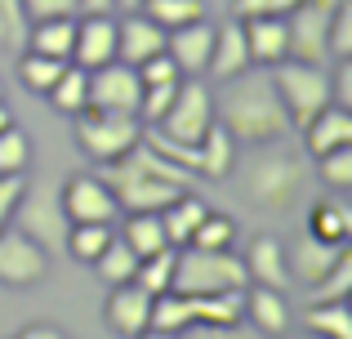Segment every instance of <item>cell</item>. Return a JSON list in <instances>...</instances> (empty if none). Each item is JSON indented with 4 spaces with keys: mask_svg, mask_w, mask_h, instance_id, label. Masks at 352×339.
Segmentation results:
<instances>
[{
    "mask_svg": "<svg viewBox=\"0 0 352 339\" xmlns=\"http://www.w3.org/2000/svg\"><path fill=\"white\" fill-rule=\"evenodd\" d=\"M206 210H210V206L197 197V192H188V188H183L179 197H174L170 206L161 210L165 241H170V245H188V241H192V232H197V223L206 219Z\"/></svg>",
    "mask_w": 352,
    "mask_h": 339,
    "instance_id": "cb8c5ba5",
    "label": "cell"
},
{
    "mask_svg": "<svg viewBox=\"0 0 352 339\" xmlns=\"http://www.w3.org/2000/svg\"><path fill=\"white\" fill-rule=\"evenodd\" d=\"M210 45H214V23L197 18V23H183L174 32H165V54L174 58V67L183 76H201L210 63Z\"/></svg>",
    "mask_w": 352,
    "mask_h": 339,
    "instance_id": "ac0fdd59",
    "label": "cell"
},
{
    "mask_svg": "<svg viewBox=\"0 0 352 339\" xmlns=\"http://www.w3.org/2000/svg\"><path fill=\"white\" fill-rule=\"evenodd\" d=\"M120 241L129 245V250L138 254V259H147V254L165 250V228H161V215H120Z\"/></svg>",
    "mask_w": 352,
    "mask_h": 339,
    "instance_id": "f1b7e54d",
    "label": "cell"
},
{
    "mask_svg": "<svg viewBox=\"0 0 352 339\" xmlns=\"http://www.w3.org/2000/svg\"><path fill=\"white\" fill-rule=\"evenodd\" d=\"M9 125H14V112H9V107L0 103V130H9Z\"/></svg>",
    "mask_w": 352,
    "mask_h": 339,
    "instance_id": "f5cc1de1",
    "label": "cell"
},
{
    "mask_svg": "<svg viewBox=\"0 0 352 339\" xmlns=\"http://www.w3.org/2000/svg\"><path fill=\"white\" fill-rule=\"evenodd\" d=\"M335 9V0H303L285 14V58L308 63V67H326V18Z\"/></svg>",
    "mask_w": 352,
    "mask_h": 339,
    "instance_id": "9c48e42d",
    "label": "cell"
},
{
    "mask_svg": "<svg viewBox=\"0 0 352 339\" xmlns=\"http://www.w3.org/2000/svg\"><path fill=\"white\" fill-rule=\"evenodd\" d=\"M23 174H0V232L14 223V210H18V197H23Z\"/></svg>",
    "mask_w": 352,
    "mask_h": 339,
    "instance_id": "ee69618b",
    "label": "cell"
},
{
    "mask_svg": "<svg viewBox=\"0 0 352 339\" xmlns=\"http://www.w3.org/2000/svg\"><path fill=\"white\" fill-rule=\"evenodd\" d=\"M258 14H267V0H232V18H258Z\"/></svg>",
    "mask_w": 352,
    "mask_h": 339,
    "instance_id": "7dc6e473",
    "label": "cell"
},
{
    "mask_svg": "<svg viewBox=\"0 0 352 339\" xmlns=\"http://www.w3.org/2000/svg\"><path fill=\"white\" fill-rule=\"evenodd\" d=\"M236 161H241V148L232 143V134L214 121L210 134L197 143V166H192V174H206V179H232Z\"/></svg>",
    "mask_w": 352,
    "mask_h": 339,
    "instance_id": "603a6c76",
    "label": "cell"
},
{
    "mask_svg": "<svg viewBox=\"0 0 352 339\" xmlns=\"http://www.w3.org/2000/svg\"><path fill=\"white\" fill-rule=\"evenodd\" d=\"M241 263H245V277L254 281V286H272V290H285V286H290V272H285V241L276 232L250 237Z\"/></svg>",
    "mask_w": 352,
    "mask_h": 339,
    "instance_id": "d6986e66",
    "label": "cell"
},
{
    "mask_svg": "<svg viewBox=\"0 0 352 339\" xmlns=\"http://www.w3.org/2000/svg\"><path fill=\"white\" fill-rule=\"evenodd\" d=\"M138 5H143V0H112V9H120V14H134Z\"/></svg>",
    "mask_w": 352,
    "mask_h": 339,
    "instance_id": "f907efd6",
    "label": "cell"
},
{
    "mask_svg": "<svg viewBox=\"0 0 352 339\" xmlns=\"http://www.w3.org/2000/svg\"><path fill=\"white\" fill-rule=\"evenodd\" d=\"M294 5H303V0H267V14H281V18H285Z\"/></svg>",
    "mask_w": 352,
    "mask_h": 339,
    "instance_id": "681fc988",
    "label": "cell"
},
{
    "mask_svg": "<svg viewBox=\"0 0 352 339\" xmlns=\"http://www.w3.org/2000/svg\"><path fill=\"white\" fill-rule=\"evenodd\" d=\"M236 192L250 201L254 210L267 215H290L294 206L308 192V157L281 143H263V148H250L245 166L236 161Z\"/></svg>",
    "mask_w": 352,
    "mask_h": 339,
    "instance_id": "3957f363",
    "label": "cell"
},
{
    "mask_svg": "<svg viewBox=\"0 0 352 339\" xmlns=\"http://www.w3.org/2000/svg\"><path fill=\"white\" fill-rule=\"evenodd\" d=\"M241 308H245L250 326L263 339H281L285 331H294V313H290V304H285V290L254 286V281H250V286L241 290Z\"/></svg>",
    "mask_w": 352,
    "mask_h": 339,
    "instance_id": "2e32d148",
    "label": "cell"
},
{
    "mask_svg": "<svg viewBox=\"0 0 352 339\" xmlns=\"http://www.w3.org/2000/svg\"><path fill=\"white\" fill-rule=\"evenodd\" d=\"M23 45H27L23 0H0V50H23Z\"/></svg>",
    "mask_w": 352,
    "mask_h": 339,
    "instance_id": "ab89813d",
    "label": "cell"
},
{
    "mask_svg": "<svg viewBox=\"0 0 352 339\" xmlns=\"http://www.w3.org/2000/svg\"><path fill=\"white\" fill-rule=\"evenodd\" d=\"M14 339H67V335H63V326H54V322H27Z\"/></svg>",
    "mask_w": 352,
    "mask_h": 339,
    "instance_id": "bcb514c9",
    "label": "cell"
},
{
    "mask_svg": "<svg viewBox=\"0 0 352 339\" xmlns=\"http://www.w3.org/2000/svg\"><path fill=\"white\" fill-rule=\"evenodd\" d=\"M326 54L330 58H352V0H335L326 18Z\"/></svg>",
    "mask_w": 352,
    "mask_h": 339,
    "instance_id": "8d00e7d4",
    "label": "cell"
},
{
    "mask_svg": "<svg viewBox=\"0 0 352 339\" xmlns=\"http://www.w3.org/2000/svg\"><path fill=\"white\" fill-rule=\"evenodd\" d=\"M210 125H214V94H210L197 76H183L170 112H165L152 130H161L165 139L183 143V148H197V143L210 134Z\"/></svg>",
    "mask_w": 352,
    "mask_h": 339,
    "instance_id": "ba28073f",
    "label": "cell"
},
{
    "mask_svg": "<svg viewBox=\"0 0 352 339\" xmlns=\"http://www.w3.org/2000/svg\"><path fill=\"white\" fill-rule=\"evenodd\" d=\"M138 98H143V80L129 63H103L89 72V107L98 112H120V116H138Z\"/></svg>",
    "mask_w": 352,
    "mask_h": 339,
    "instance_id": "7c38bea8",
    "label": "cell"
},
{
    "mask_svg": "<svg viewBox=\"0 0 352 339\" xmlns=\"http://www.w3.org/2000/svg\"><path fill=\"white\" fill-rule=\"evenodd\" d=\"M174 254H179V245H165V250L138 259L134 286H143L147 295H165V290H170V281H174Z\"/></svg>",
    "mask_w": 352,
    "mask_h": 339,
    "instance_id": "d6a6232c",
    "label": "cell"
},
{
    "mask_svg": "<svg viewBox=\"0 0 352 339\" xmlns=\"http://www.w3.org/2000/svg\"><path fill=\"white\" fill-rule=\"evenodd\" d=\"M72 41H76V18H41V23H27L23 50H36V54L72 63Z\"/></svg>",
    "mask_w": 352,
    "mask_h": 339,
    "instance_id": "d4e9b609",
    "label": "cell"
},
{
    "mask_svg": "<svg viewBox=\"0 0 352 339\" xmlns=\"http://www.w3.org/2000/svg\"><path fill=\"white\" fill-rule=\"evenodd\" d=\"M89 268L98 272V277L107 281V286H125V281H134V268H138V254L129 250L120 237H112V241L103 245V254H98Z\"/></svg>",
    "mask_w": 352,
    "mask_h": 339,
    "instance_id": "4dcf8cb0",
    "label": "cell"
},
{
    "mask_svg": "<svg viewBox=\"0 0 352 339\" xmlns=\"http://www.w3.org/2000/svg\"><path fill=\"white\" fill-rule=\"evenodd\" d=\"M67 63L50 58V54H36V50H18V80H23L32 94H50V85L63 76Z\"/></svg>",
    "mask_w": 352,
    "mask_h": 339,
    "instance_id": "f546056e",
    "label": "cell"
},
{
    "mask_svg": "<svg viewBox=\"0 0 352 339\" xmlns=\"http://www.w3.org/2000/svg\"><path fill=\"white\" fill-rule=\"evenodd\" d=\"M232 241H236L232 215H223V210H206V219L197 223V232H192L188 245H201V250H232Z\"/></svg>",
    "mask_w": 352,
    "mask_h": 339,
    "instance_id": "e575fe53",
    "label": "cell"
},
{
    "mask_svg": "<svg viewBox=\"0 0 352 339\" xmlns=\"http://www.w3.org/2000/svg\"><path fill=\"white\" fill-rule=\"evenodd\" d=\"M348 250H352L348 241L335 245V241H321V237H312V232H299L294 241H285V272H290V281H299V286L308 290V286H317Z\"/></svg>",
    "mask_w": 352,
    "mask_h": 339,
    "instance_id": "4fadbf2b",
    "label": "cell"
},
{
    "mask_svg": "<svg viewBox=\"0 0 352 339\" xmlns=\"http://www.w3.org/2000/svg\"><path fill=\"white\" fill-rule=\"evenodd\" d=\"M112 237H116L112 223H72L67 228V254L76 263H94Z\"/></svg>",
    "mask_w": 352,
    "mask_h": 339,
    "instance_id": "1f68e13d",
    "label": "cell"
},
{
    "mask_svg": "<svg viewBox=\"0 0 352 339\" xmlns=\"http://www.w3.org/2000/svg\"><path fill=\"white\" fill-rule=\"evenodd\" d=\"M98 179L112 188L120 215H161L183 192V183H188L192 174L183 166H174V161H165L156 148H147V143L138 139L125 157L98 166Z\"/></svg>",
    "mask_w": 352,
    "mask_h": 339,
    "instance_id": "7a4b0ae2",
    "label": "cell"
},
{
    "mask_svg": "<svg viewBox=\"0 0 352 339\" xmlns=\"http://www.w3.org/2000/svg\"><path fill=\"white\" fill-rule=\"evenodd\" d=\"M143 9L147 18H152L156 27H165V32H174V27H183V23H197V18H206V5L201 0H143Z\"/></svg>",
    "mask_w": 352,
    "mask_h": 339,
    "instance_id": "836d02e7",
    "label": "cell"
},
{
    "mask_svg": "<svg viewBox=\"0 0 352 339\" xmlns=\"http://www.w3.org/2000/svg\"><path fill=\"white\" fill-rule=\"evenodd\" d=\"M76 125V143L94 166H107V161L125 157L138 139H143V121L138 116H120V112H98V107H85V112L72 116Z\"/></svg>",
    "mask_w": 352,
    "mask_h": 339,
    "instance_id": "5b68a950",
    "label": "cell"
},
{
    "mask_svg": "<svg viewBox=\"0 0 352 339\" xmlns=\"http://www.w3.org/2000/svg\"><path fill=\"white\" fill-rule=\"evenodd\" d=\"M272 85H276V94H281V107H285V116H290L294 130H303V125L330 103L326 67H308V63H290L285 58V63L272 67Z\"/></svg>",
    "mask_w": 352,
    "mask_h": 339,
    "instance_id": "8992f818",
    "label": "cell"
},
{
    "mask_svg": "<svg viewBox=\"0 0 352 339\" xmlns=\"http://www.w3.org/2000/svg\"><path fill=\"white\" fill-rule=\"evenodd\" d=\"M156 54H165V27H156L143 9L116 18V58L120 63L138 67V63L156 58Z\"/></svg>",
    "mask_w": 352,
    "mask_h": 339,
    "instance_id": "e0dca14e",
    "label": "cell"
},
{
    "mask_svg": "<svg viewBox=\"0 0 352 339\" xmlns=\"http://www.w3.org/2000/svg\"><path fill=\"white\" fill-rule=\"evenodd\" d=\"M250 286L245 263L232 250H201V245H179L174 254V281L179 295H241Z\"/></svg>",
    "mask_w": 352,
    "mask_h": 339,
    "instance_id": "277c9868",
    "label": "cell"
},
{
    "mask_svg": "<svg viewBox=\"0 0 352 339\" xmlns=\"http://www.w3.org/2000/svg\"><path fill=\"white\" fill-rule=\"evenodd\" d=\"M0 103H5V85H0Z\"/></svg>",
    "mask_w": 352,
    "mask_h": 339,
    "instance_id": "11a10c76",
    "label": "cell"
},
{
    "mask_svg": "<svg viewBox=\"0 0 352 339\" xmlns=\"http://www.w3.org/2000/svg\"><path fill=\"white\" fill-rule=\"evenodd\" d=\"M50 277V254L32 241L27 232H18L14 223L0 232V286L5 290H32Z\"/></svg>",
    "mask_w": 352,
    "mask_h": 339,
    "instance_id": "8fae6325",
    "label": "cell"
},
{
    "mask_svg": "<svg viewBox=\"0 0 352 339\" xmlns=\"http://www.w3.org/2000/svg\"><path fill=\"white\" fill-rule=\"evenodd\" d=\"M294 326L321 339H352V313L348 299H335V304H303V313L294 317Z\"/></svg>",
    "mask_w": 352,
    "mask_h": 339,
    "instance_id": "4316f807",
    "label": "cell"
},
{
    "mask_svg": "<svg viewBox=\"0 0 352 339\" xmlns=\"http://www.w3.org/2000/svg\"><path fill=\"white\" fill-rule=\"evenodd\" d=\"M179 339H263V335L245 322H232V326H192V331H183Z\"/></svg>",
    "mask_w": 352,
    "mask_h": 339,
    "instance_id": "f6af8a7d",
    "label": "cell"
},
{
    "mask_svg": "<svg viewBox=\"0 0 352 339\" xmlns=\"http://www.w3.org/2000/svg\"><path fill=\"white\" fill-rule=\"evenodd\" d=\"M134 339H179V335H170V331H152V326H147L143 335H134Z\"/></svg>",
    "mask_w": 352,
    "mask_h": 339,
    "instance_id": "816d5d0a",
    "label": "cell"
},
{
    "mask_svg": "<svg viewBox=\"0 0 352 339\" xmlns=\"http://www.w3.org/2000/svg\"><path fill=\"white\" fill-rule=\"evenodd\" d=\"M152 299L143 286H134V281H125V286H112V295H107L103 304V322L112 326L120 339H134L143 335L147 326H152Z\"/></svg>",
    "mask_w": 352,
    "mask_h": 339,
    "instance_id": "9a60e30c",
    "label": "cell"
},
{
    "mask_svg": "<svg viewBox=\"0 0 352 339\" xmlns=\"http://www.w3.org/2000/svg\"><path fill=\"white\" fill-rule=\"evenodd\" d=\"M317 174H321V183H330V192H348L352 188V143L317 157Z\"/></svg>",
    "mask_w": 352,
    "mask_h": 339,
    "instance_id": "f35d334b",
    "label": "cell"
},
{
    "mask_svg": "<svg viewBox=\"0 0 352 339\" xmlns=\"http://www.w3.org/2000/svg\"><path fill=\"white\" fill-rule=\"evenodd\" d=\"M80 14H112V0H80Z\"/></svg>",
    "mask_w": 352,
    "mask_h": 339,
    "instance_id": "c3c4849f",
    "label": "cell"
},
{
    "mask_svg": "<svg viewBox=\"0 0 352 339\" xmlns=\"http://www.w3.org/2000/svg\"><path fill=\"white\" fill-rule=\"evenodd\" d=\"M344 143H352V107L326 103L303 125V148H308V157H326L330 148H344Z\"/></svg>",
    "mask_w": 352,
    "mask_h": 339,
    "instance_id": "44dd1931",
    "label": "cell"
},
{
    "mask_svg": "<svg viewBox=\"0 0 352 339\" xmlns=\"http://www.w3.org/2000/svg\"><path fill=\"white\" fill-rule=\"evenodd\" d=\"M32 134L18 130V125H9V130H0V174H27L32 170Z\"/></svg>",
    "mask_w": 352,
    "mask_h": 339,
    "instance_id": "d590c367",
    "label": "cell"
},
{
    "mask_svg": "<svg viewBox=\"0 0 352 339\" xmlns=\"http://www.w3.org/2000/svg\"><path fill=\"white\" fill-rule=\"evenodd\" d=\"M27 23H41V18H76L80 0H23Z\"/></svg>",
    "mask_w": 352,
    "mask_h": 339,
    "instance_id": "b9f144b4",
    "label": "cell"
},
{
    "mask_svg": "<svg viewBox=\"0 0 352 339\" xmlns=\"http://www.w3.org/2000/svg\"><path fill=\"white\" fill-rule=\"evenodd\" d=\"M303 232L321 237V241L344 245V241H352V210H348L339 197L312 201V206H308V228H303Z\"/></svg>",
    "mask_w": 352,
    "mask_h": 339,
    "instance_id": "484cf974",
    "label": "cell"
},
{
    "mask_svg": "<svg viewBox=\"0 0 352 339\" xmlns=\"http://www.w3.org/2000/svg\"><path fill=\"white\" fill-rule=\"evenodd\" d=\"M214 121L232 134L236 148H263L290 134V116L272 85V72L258 67H245L241 76L223 80V89L214 94Z\"/></svg>",
    "mask_w": 352,
    "mask_h": 339,
    "instance_id": "6da1fadb",
    "label": "cell"
},
{
    "mask_svg": "<svg viewBox=\"0 0 352 339\" xmlns=\"http://www.w3.org/2000/svg\"><path fill=\"white\" fill-rule=\"evenodd\" d=\"M14 228L27 232L45 254H67V215H63V201H58V188H23L18 197V210H14Z\"/></svg>",
    "mask_w": 352,
    "mask_h": 339,
    "instance_id": "52a82bcc",
    "label": "cell"
},
{
    "mask_svg": "<svg viewBox=\"0 0 352 339\" xmlns=\"http://www.w3.org/2000/svg\"><path fill=\"white\" fill-rule=\"evenodd\" d=\"M174 94H179V80H165V85H143V98H138V121L156 125L165 112H170Z\"/></svg>",
    "mask_w": 352,
    "mask_h": 339,
    "instance_id": "60d3db41",
    "label": "cell"
},
{
    "mask_svg": "<svg viewBox=\"0 0 352 339\" xmlns=\"http://www.w3.org/2000/svg\"><path fill=\"white\" fill-rule=\"evenodd\" d=\"M245 50H250V63L254 67H276L285 63V18L281 14H258V18H245Z\"/></svg>",
    "mask_w": 352,
    "mask_h": 339,
    "instance_id": "7402d4cb",
    "label": "cell"
},
{
    "mask_svg": "<svg viewBox=\"0 0 352 339\" xmlns=\"http://www.w3.org/2000/svg\"><path fill=\"white\" fill-rule=\"evenodd\" d=\"M245 67H254V63H250V50H245V27H241V18L214 23V45H210L206 72L219 76V80H228V76H241Z\"/></svg>",
    "mask_w": 352,
    "mask_h": 339,
    "instance_id": "ffe728a7",
    "label": "cell"
},
{
    "mask_svg": "<svg viewBox=\"0 0 352 339\" xmlns=\"http://www.w3.org/2000/svg\"><path fill=\"white\" fill-rule=\"evenodd\" d=\"M58 201H63V215L67 223H116L120 219V206L112 197L98 170H76L58 183Z\"/></svg>",
    "mask_w": 352,
    "mask_h": 339,
    "instance_id": "30bf717a",
    "label": "cell"
},
{
    "mask_svg": "<svg viewBox=\"0 0 352 339\" xmlns=\"http://www.w3.org/2000/svg\"><path fill=\"white\" fill-rule=\"evenodd\" d=\"M348 290H352V250L317 281V286H308V304H335V299H348Z\"/></svg>",
    "mask_w": 352,
    "mask_h": 339,
    "instance_id": "74e56055",
    "label": "cell"
},
{
    "mask_svg": "<svg viewBox=\"0 0 352 339\" xmlns=\"http://www.w3.org/2000/svg\"><path fill=\"white\" fill-rule=\"evenodd\" d=\"M281 339H321V335H308V331H285Z\"/></svg>",
    "mask_w": 352,
    "mask_h": 339,
    "instance_id": "db71d44e",
    "label": "cell"
},
{
    "mask_svg": "<svg viewBox=\"0 0 352 339\" xmlns=\"http://www.w3.org/2000/svg\"><path fill=\"white\" fill-rule=\"evenodd\" d=\"M112 58H116V18L112 14H80L76 18V41H72V63L94 72Z\"/></svg>",
    "mask_w": 352,
    "mask_h": 339,
    "instance_id": "5bb4252c",
    "label": "cell"
},
{
    "mask_svg": "<svg viewBox=\"0 0 352 339\" xmlns=\"http://www.w3.org/2000/svg\"><path fill=\"white\" fill-rule=\"evenodd\" d=\"M138 80L143 85H165V80H183V72L174 67V58L170 54H156V58H147V63H138Z\"/></svg>",
    "mask_w": 352,
    "mask_h": 339,
    "instance_id": "7bdbcfd3",
    "label": "cell"
},
{
    "mask_svg": "<svg viewBox=\"0 0 352 339\" xmlns=\"http://www.w3.org/2000/svg\"><path fill=\"white\" fill-rule=\"evenodd\" d=\"M50 107L58 116H76V112H85L89 107V72L85 67H76V63H67L63 67V76L50 85Z\"/></svg>",
    "mask_w": 352,
    "mask_h": 339,
    "instance_id": "83f0119b",
    "label": "cell"
}]
</instances>
